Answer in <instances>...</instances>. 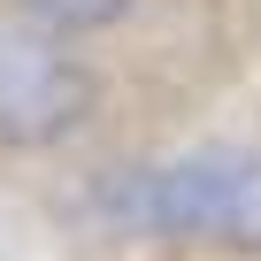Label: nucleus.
<instances>
[{
	"label": "nucleus",
	"mask_w": 261,
	"mask_h": 261,
	"mask_svg": "<svg viewBox=\"0 0 261 261\" xmlns=\"http://www.w3.org/2000/svg\"><path fill=\"white\" fill-rule=\"evenodd\" d=\"M92 215L123 238L261 253V146H185L162 162H130L92 185Z\"/></svg>",
	"instance_id": "nucleus-1"
},
{
	"label": "nucleus",
	"mask_w": 261,
	"mask_h": 261,
	"mask_svg": "<svg viewBox=\"0 0 261 261\" xmlns=\"http://www.w3.org/2000/svg\"><path fill=\"white\" fill-rule=\"evenodd\" d=\"M92 100H100V85H92L85 54L69 46V31L31 16L23 0L0 8V146L46 154V146L77 139Z\"/></svg>",
	"instance_id": "nucleus-2"
},
{
	"label": "nucleus",
	"mask_w": 261,
	"mask_h": 261,
	"mask_svg": "<svg viewBox=\"0 0 261 261\" xmlns=\"http://www.w3.org/2000/svg\"><path fill=\"white\" fill-rule=\"evenodd\" d=\"M0 261H8V230H0Z\"/></svg>",
	"instance_id": "nucleus-4"
},
{
	"label": "nucleus",
	"mask_w": 261,
	"mask_h": 261,
	"mask_svg": "<svg viewBox=\"0 0 261 261\" xmlns=\"http://www.w3.org/2000/svg\"><path fill=\"white\" fill-rule=\"evenodd\" d=\"M31 16H46L54 31H69V39H85V31H108V23H123L139 0H23Z\"/></svg>",
	"instance_id": "nucleus-3"
}]
</instances>
